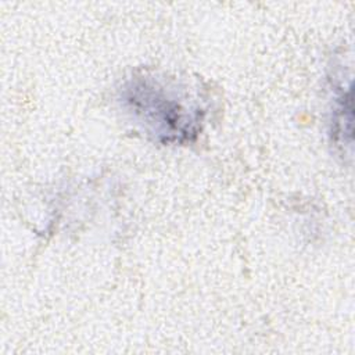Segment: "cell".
Returning <instances> with one entry per match:
<instances>
[{"label": "cell", "instance_id": "1", "mask_svg": "<svg viewBox=\"0 0 355 355\" xmlns=\"http://www.w3.org/2000/svg\"><path fill=\"white\" fill-rule=\"evenodd\" d=\"M169 89L153 78H135L123 89V103L130 112L158 139L165 143L189 140L198 132L202 110L187 107L180 92Z\"/></svg>", "mask_w": 355, "mask_h": 355}]
</instances>
